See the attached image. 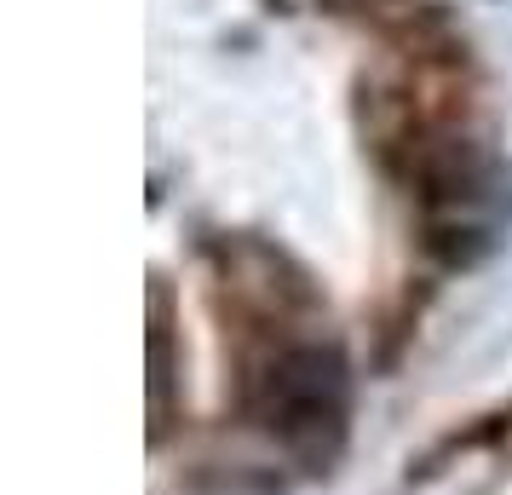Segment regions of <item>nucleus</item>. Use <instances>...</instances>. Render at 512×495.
<instances>
[{
  "label": "nucleus",
  "mask_w": 512,
  "mask_h": 495,
  "mask_svg": "<svg viewBox=\"0 0 512 495\" xmlns=\"http://www.w3.org/2000/svg\"><path fill=\"white\" fill-rule=\"evenodd\" d=\"M415 196L426 248L443 265H478L512 231V173L472 139L420 144Z\"/></svg>",
  "instance_id": "obj_1"
},
{
  "label": "nucleus",
  "mask_w": 512,
  "mask_h": 495,
  "mask_svg": "<svg viewBox=\"0 0 512 495\" xmlns=\"http://www.w3.org/2000/svg\"><path fill=\"white\" fill-rule=\"evenodd\" d=\"M259 421L300 467H328L346 444L351 375L346 357L323 340L282 346L277 363L259 375Z\"/></svg>",
  "instance_id": "obj_2"
}]
</instances>
